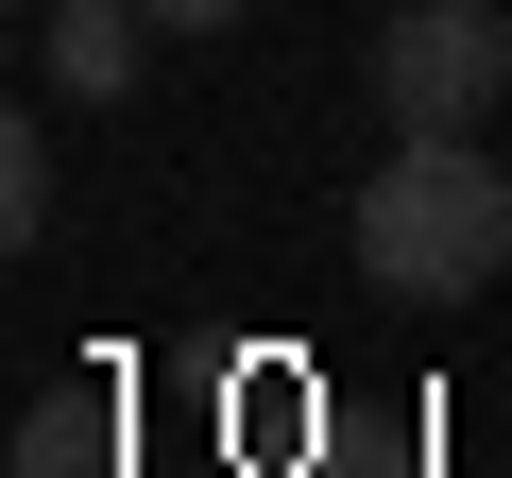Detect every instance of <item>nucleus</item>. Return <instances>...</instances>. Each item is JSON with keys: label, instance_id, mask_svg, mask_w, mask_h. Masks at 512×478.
Instances as JSON below:
<instances>
[{"label": "nucleus", "instance_id": "f03ea898", "mask_svg": "<svg viewBox=\"0 0 512 478\" xmlns=\"http://www.w3.org/2000/svg\"><path fill=\"white\" fill-rule=\"evenodd\" d=\"M512 103V0H410L376 18V120L393 137H478Z\"/></svg>", "mask_w": 512, "mask_h": 478}, {"label": "nucleus", "instance_id": "7ed1b4c3", "mask_svg": "<svg viewBox=\"0 0 512 478\" xmlns=\"http://www.w3.org/2000/svg\"><path fill=\"white\" fill-rule=\"evenodd\" d=\"M35 69H52L69 103H120V86L154 69V18H137V0H52V18H35Z\"/></svg>", "mask_w": 512, "mask_h": 478}, {"label": "nucleus", "instance_id": "f257e3e1", "mask_svg": "<svg viewBox=\"0 0 512 478\" xmlns=\"http://www.w3.org/2000/svg\"><path fill=\"white\" fill-rule=\"evenodd\" d=\"M359 274L410 291V308L495 291V274H512V171H495L478 137H410V154H376V188H359Z\"/></svg>", "mask_w": 512, "mask_h": 478}, {"label": "nucleus", "instance_id": "20e7f679", "mask_svg": "<svg viewBox=\"0 0 512 478\" xmlns=\"http://www.w3.org/2000/svg\"><path fill=\"white\" fill-rule=\"evenodd\" d=\"M103 427H120V410H103V376L35 393V410H18V478H103Z\"/></svg>", "mask_w": 512, "mask_h": 478}, {"label": "nucleus", "instance_id": "39448f33", "mask_svg": "<svg viewBox=\"0 0 512 478\" xmlns=\"http://www.w3.org/2000/svg\"><path fill=\"white\" fill-rule=\"evenodd\" d=\"M0 239H18V257H35V239H52V154H35V120L0 137Z\"/></svg>", "mask_w": 512, "mask_h": 478}, {"label": "nucleus", "instance_id": "423d86ee", "mask_svg": "<svg viewBox=\"0 0 512 478\" xmlns=\"http://www.w3.org/2000/svg\"><path fill=\"white\" fill-rule=\"evenodd\" d=\"M137 18H154V35H239L256 0H137Z\"/></svg>", "mask_w": 512, "mask_h": 478}]
</instances>
